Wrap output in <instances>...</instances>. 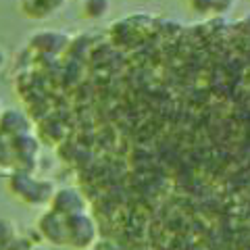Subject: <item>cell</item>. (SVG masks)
<instances>
[{
    "mask_svg": "<svg viewBox=\"0 0 250 250\" xmlns=\"http://www.w3.org/2000/svg\"><path fill=\"white\" fill-rule=\"evenodd\" d=\"M83 6L88 17H103L108 11V0H85Z\"/></svg>",
    "mask_w": 250,
    "mask_h": 250,
    "instance_id": "6da1fadb",
    "label": "cell"
},
{
    "mask_svg": "<svg viewBox=\"0 0 250 250\" xmlns=\"http://www.w3.org/2000/svg\"><path fill=\"white\" fill-rule=\"evenodd\" d=\"M192 6H194L196 11H202V13H205V11H210V9H213V0H192Z\"/></svg>",
    "mask_w": 250,
    "mask_h": 250,
    "instance_id": "7a4b0ae2",
    "label": "cell"
},
{
    "mask_svg": "<svg viewBox=\"0 0 250 250\" xmlns=\"http://www.w3.org/2000/svg\"><path fill=\"white\" fill-rule=\"evenodd\" d=\"M231 0H213V11H225L229 9Z\"/></svg>",
    "mask_w": 250,
    "mask_h": 250,
    "instance_id": "3957f363",
    "label": "cell"
},
{
    "mask_svg": "<svg viewBox=\"0 0 250 250\" xmlns=\"http://www.w3.org/2000/svg\"><path fill=\"white\" fill-rule=\"evenodd\" d=\"M0 62H2V54H0Z\"/></svg>",
    "mask_w": 250,
    "mask_h": 250,
    "instance_id": "277c9868",
    "label": "cell"
}]
</instances>
